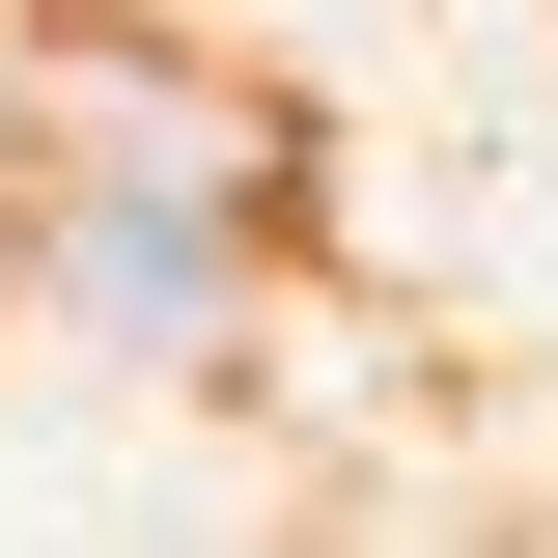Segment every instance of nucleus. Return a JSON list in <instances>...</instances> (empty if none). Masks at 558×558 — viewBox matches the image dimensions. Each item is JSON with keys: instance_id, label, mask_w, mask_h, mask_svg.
<instances>
[{"instance_id": "obj_1", "label": "nucleus", "mask_w": 558, "mask_h": 558, "mask_svg": "<svg viewBox=\"0 0 558 558\" xmlns=\"http://www.w3.org/2000/svg\"><path fill=\"white\" fill-rule=\"evenodd\" d=\"M84 307H112V336H223V196H84Z\"/></svg>"}]
</instances>
